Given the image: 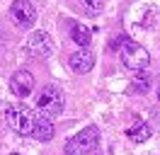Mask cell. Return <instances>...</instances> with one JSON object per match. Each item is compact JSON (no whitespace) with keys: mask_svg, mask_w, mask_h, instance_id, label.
Returning a JSON list of instances; mask_svg holds the SVG:
<instances>
[{"mask_svg":"<svg viewBox=\"0 0 160 155\" xmlns=\"http://www.w3.org/2000/svg\"><path fill=\"white\" fill-rule=\"evenodd\" d=\"M5 121L12 131H17L20 136H32L37 141H51L53 138V121L51 116L34 112L27 104H5L2 109Z\"/></svg>","mask_w":160,"mask_h":155,"instance_id":"cell-1","label":"cell"},{"mask_svg":"<svg viewBox=\"0 0 160 155\" xmlns=\"http://www.w3.org/2000/svg\"><path fill=\"white\" fill-rule=\"evenodd\" d=\"M97 145H100V131H97V126H88V128L78 131L75 136H70L66 141L63 153L66 155H90L97 150Z\"/></svg>","mask_w":160,"mask_h":155,"instance_id":"cell-2","label":"cell"},{"mask_svg":"<svg viewBox=\"0 0 160 155\" xmlns=\"http://www.w3.org/2000/svg\"><path fill=\"white\" fill-rule=\"evenodd\" d=\"M121 63H124L126 70L141 73V70L148 68L150 56L138 41H133V39H129V37H121Z\"/></svg>","mask_w":160,"mask_h":155,"instance_id":"cell-3","label":"cell"},{"mask_svg":"<svg viewBox=\"0 0 160 155\" xmlns=\"http://www.w3.org/2000/svg\"><path fill=\"white\" fill-rule=\"evenodd\" d=\"M66 107V97H63V90L58 85H44L39 90V97H37V109L46 116H58Z\"/></svg>","mask_w":160,"mask_h":155,"instance_id":"cell-4","label":"cell"},{"mask_svg":"<svg viewBox=\"0 0 160 155\" xmlns=\"http://www.w3.org/2000/svg\"><path fill=\"white\" fill-rule=\"evenodd\" d=\"M10 19L17 29H32L37 22V10L29 0H15L10 5Z\"/></svg>","mask_w":160,"mask_h":155,"instance_id":"cell-5","label":"cell"},{"mask_svg":"<svg viewBox=\"0 0 160 155\" xmlns=\"http://www.w3.org/2000/svg\"><path fill=\"white\" fill-rule=\"evenodd\" d=\"M27 51H29L34 58H49L53 53V41L46 32H34L27 41Z\"/></svg>","mask_w":160,"mask_h":155,"instance_id":"cell-6","label":"cell"},{"mask_svg":"<svg viewBox=\"0 0 160 155\" xmlns=\"http://www.w3.org/2000/svg\"><path fill=\"white\" fill-rule=\"evenodd\" d=\"M32 90H34V75L29 70H15L10 78V92L15 97H29Z\"/></svg>","mask_w":160,"mask_h":155,"instance_id":"cell-7","label":"cell"},{"mask_svg":"<svg viewBox=\"0 0 160 155\" xmlns=\"http://www.w3.org/2000/svg\"><path fill=\"white\" fill-rule=\"evenodd\" d=\"M68 66H70V70L78 73V75L90 73L92 68H95V56H92L88 48H80V51H75V53L68 58Z\"/></svg>","mask_w":160,"mask_h":155,"instance_id":"cell-8","label":"cell"},{"mask_svg":"<svg viewBox=\"0 0 160 155\" xmlns=\"http://www.w3.org/2000/svg\"><path fill=\"white\" fill-rule=\"evenodd\" d=\"M70 39H73L80 48H85L88 44H90V39H92V32H90V27H85V24L75 22V24L70 27Z\"/></svg>","mask_w":160,"mask_h":155,"instance_id":"cell-9","label":"cell"},{"mask_svg":"<svg viewBox=\"0 0 160 155\" xmlns=\"http://www.w3.org/2000/svg\"><path fill=\"white\" fill-rule=\"evenodd\" d=\"M126 136H129L133 143H143V141H148V138H150V128H148L146 121H138V119H136L133 126L126 131Z\"/></svg>","mask_w":160,"mask_h":155,"instance_id":"cell-10","label":"cell"},{"mask_svg":"<svg viewBox=\"0 0 160 155\" xmlns=\"http://www.w3.org/2000/svg\"><path fill=\"white\" fill-rule=\"evenodd\" d=\"M80 8L85 15H90V17H97L104 8V0H80Z\"/></svg>","mask_w":160,"mask_h":155,"instance_id":"cell-11","label":"cell"},{"mask_svg":"<svg viewBox=\"0 0 160 155\" xmlns=\"http://www.w3.org/2000/svg\"><path fill=\"white\" fill-rule=\"evenodd\" d=\"M148 82H150V78H148V75H138V78H136V85H133V90L146 92V90H148Z\"/></svg>","mask_w":160,"mask_h":155,"instance_id":"cell-12","label":"cell"},{"mask_svg":"<svg viewBox=\"0 0 160 155\" xmlns=\"http://www.w3.org/2000/svg\"><path fill=\"white\" fill-rule=\"evenodd\" d=\"M158 102H160V85H158Z\"/></svg>","mask_w":160,"mask_h":155,"instance_id":"cell-13","label":"cell"},{"mask_svg":"<svg viewBox=\"0 0 160 155\" xmlns=\"http://www.w3.org/2000/svg\"><path fill=\"white\" fill-rule=\"evenodd\" d=\"M12 155H17V153H12Z\"/></svg>","mask_w":160,"mask_h":155,"instance_id":"cell-14","label":"cell"}]
</instances>
